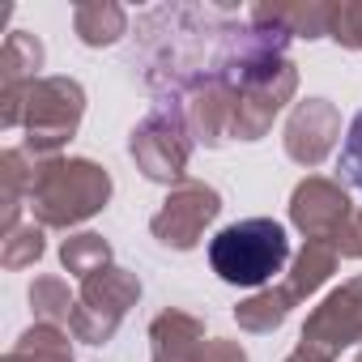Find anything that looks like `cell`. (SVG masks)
I'll list each match as a JSON object with an SVG mask.
<instances>
[{
    "label": "cell",
    "mask_w": 362,
    "mask_h": 362,
    "mask_svg": "<svg viewBox=\"0 0 362 362\" xmlns=\"http://www.w3.org/2000/svg\"><path fill=\"white\" fill-rule=\"evenodd\" d=\"M30 214L39 226H77L111 197V175L86 158H43L30 170Z\"/></svg>",
    "instance_id": "6da1fadb"
},
{
    "label": "cell",
    "mask_w": 362,
    "mask_h": 362,
    "mask_svg": "<svg viewBox=\"0 0 362 362\" xmlns=\"http://www.w3.org/2000/svg\"><path fill=\"white\" fill-rule=\"evenodd\" d=\"M86 115V90L73 77H39L9 111H0L5 128H26L22 153H35V162L56 158L64 141H73L77 124Z\"/></svg>",
    "instance_id": "7a4b0ae2"
},
{
    "label": "cell",
    "mask_w": 362,
    "mask_h": 362,
    "mask_svg": "<svg viewBox=\"0 0 362 362\" xmlns=\"http://www.w3.org/2000/svg\"><path fill=\"white\" fill-rule=\"evenodd\" d=\"M290 260L286 226L273 218H247L214 235L209 264L226 286H264L273 273H281Z\"/></svg>",
    "instance_id": "3957f363"
},
{
    "label": "cell",
    "mask_w": 362,
    "mask_h": 362,
    "mask_svg": "<svg viewBox=\"0 0 362 362\" xmlns=\"http://www.w3.org/2000/svg\"><path fill=\"white\" fill-rule=\"evenodd\" d=\"M128 153L136 170L153 184H184V170L192 158V128L188 111H179V103H158L128 141Z\"/></svg>",
    "instance_id": "277c9868"
},
{
    "label": "cell",
    "mask_w": 362,
    "mask_h": 362,
    "mask_svg": "<svg viewBox=\"0 0 362 362\" xmlns=\"http://www.w3.org/2000/svg\"><path fill=\"white\" fill-rule=\"evenodd\" d=\"M141 298V281L128 273V269H98L81 281V294H77V307H73V320H69V332L77 341H90V345H103L111 341V332L119 328V320L128 315V307Z\"/></svg>",
    "instance_id": "5b68a950"
},
{
    "label": "cell",
    "mask_w": 362,
    "mask_h": 362,
    "mask_svg": "<svg viewBox=\"0 0 362 362\" xmlns=\"http://www.w3.org/2000/svg\"><path fill=\"white\" fill-rule=\"evenodd\" d=\"M362 341V277L345 281L341 290H332L303 324V341L298 349L315 362H332L345 345Z\"/></svg>",
    "instance_id": "8992f818"
},
{
    "label": "cell",
    "mask_w": 362,
    "mask_h": 362,
    "mask_svg": "<svg viewBox=\"0 0 362 362\" xmlns=\"http://www.w3.org/2000/svg\"><path fill=\"white\" fill-rule=\"evenodd\" d=\"M222 214V197L197 179H184V184H175L170 197L162 201V209L149 218V230L162 247H175V252H188L201 243L205 226Z\"/></svg>",
    "instance_id": "52a82bcc"
},
{
    "label": "cell",
    "mask_w": 362,
    "mask_h": 362,
    "mask_svg": "<svg viewBox=\"0 0 362 362\" xmlns=\"http://www.w3.org/2000/svg\"><path fill=\"white\" fill-rule=\"evenodd\" d=\"M153 362H247L235 341H205V324L188 311H162L149 324Z\"/></svg>",
    "instance_id": "ba28073f"
},
{
    "label": "cell",
    "mask_w": 362,
    "mask_h": 362,
    "mask_svg": "<svg viewBox=\"0 0 362 362\" xmlns=\"http://www.w3.org/2000/svg\"><path fill=\"white\" fill-rule=\"evenodd\" d=\"M298 90V69L286 60L277 69H269L264 77L247 81L239 90V103H235V136L239 141H260L273 124V115L294 98Z\"/></svg>",
    "instance_id": "9c48e42d"
},
{
    "label": "cell",
    "mask_w": 362,
    "mask_h": 362,
    "mask_svg": "<svg viewBox=\"0 0 362 362\" xmlns=\"http://www.w3.org/2000/svg\"><path fill=\"white\" fill-rule=\"evenodd\" d=\"M349 214H354V205H349V197L341 192V184H332V179H320V175H311V179H303V184L294 188V197H290V222L307 235V239H337V230L349 222Z\"/></svg>",
    "instance_id": "30bf717a"
},
{
    "label": "cell",
    "mask_w": 362,
    "mask_h": 362,
    "mask_svg": "<svg viewBox=\"0 0 362 362\" xmlns=\"http://www.w3.org/2000/svg\"><path fill=\"white\" fill-rule=\"evenodd\" d=\"M341 136V115L328 98H307L286 119V153L298 166H320Z\"/></svg>",
    "instance_id": "8fae6325"
},
{
    "label": "cell",
    "mask_w": 362,
    "mask_h": 362,
    "mask_svg": "<svg viewBox=\"0 0 362 362\" xmlns=\"http://www.w3.org/2000/svg\"><path fill=\"white\" fill-rule=\"evenodd\" d=\"M43 69V43L26 30H13L5 39V52H0V111H9L35 81Z\"/></svg>",
    "instance_id": "7c38bea8"
},
{
    "label": "cell",
    "mask_w": 362,
    "mask_h": 362,
    "mask_svg": "<svg viewBox=\"0 0 362 362\" xmlns=\"http://www.w3.org/2000/svg\"><path fill=\"white\" fill-rule=\"evenodd\" d=\"M247 18L260 26H277L290 39H320L332 26V5H252Z\"/></svg>",
    "instance_id": "4fadbf2b"
},
{
    "label": "cell",
    "mask_w": 362,
    "mask_h": 362,
    "mask_svg": "<svg viewBox=\"0 0 362 362\" xmlns=\"http://www.w3.org/2000/svg\"><path fill=\"white\" fill-rule=\"evenodd\" d=\"M73 30L86 47H111L128 30V13L111 0H90V5L73 9Z\"/></svg>",
    "instance_id": "5bb4252c"
},
{
    "label": "cell",
    "mask_w": 362,
    "mask_h": 362,
    "mask_svg": "<svg viewBox=\"0 0 362 362\" xmlns=\"http://www.w3.org/2000/svg\"><path fill=\"white\" fill-rule=\"evenodd\" d=\"M332 273H337V247H332L328 239H307V247L298 252V260H294L286 286H290L294 298H311Z\"/></svg>",
    "instance_id": "9a60e30c"
},
{
    "label": "cell",
    "mask_w": 362,
    "mask_h": 362,
    "mask_svg": "<svg viewBox=\"0 0 362 362\" xmlns=\"http://www.w3.org/2000/svg\"><path fill=\"white\" fill-rule=\"evenodd\" d=\"M5 362H73V349H69V337L60 332V324H35L5 354Z\"/></svg>",
    "instance_id": "2e32d148"
},
{
    "label": "cell",
    "mask_w": 362,
    "mask_h": 362,
    "mask_svg": "<svg viewBox=\"0 0 362 362\" xmlns=\"http://www.w3.org/2000/svg\"><path fill=\"white\" fill-rule=\"evenodd\" d=\"M294 303H298V298L290 294V286H277V290H264V294L239 303V307H235V320H239V328H247V332H273V328L290 315Z\"/></svg>",
    "instance_id": "e0dca14e"
},
{
    "label": "cell",
    "mask_w": 362,
    "mask_h": 362,
    "mask_svg": "<svg viewBox=\"0 0 362 362\" xmlns=\"http://www.w3.org/2000/svg\"><path fill=\"white\" fill-rule=\"evenodd\" d=\"M60 260H64L69 273H77V277L86 281L90 273H98V269L111 264V247H107L103 235H73V239H64Z\"/></svg>",
    "instance_id": "ac0fdd59"
},
{
    "label": "cell",
    "mask_w": 362,
    "mask_h": 362,
    "mask_svg": "<svg viewBox=\"0 0 362 362\" xmlns=\"http://www.w3.org/2000/svg\"><path fill=\"white\" fill-rule=\"evenodd\" d=\"M30 303L43 315V324H69L73 320V307H77V298H69V286L60 277H39L30 286Z\"/></svg>",
    "instance_id": "d6986e66"
},
{
    "label": "cell",
    "mask_w": 362,
    "mask_h": 362,
    "mask_svg": "<svg viewBox=\"0 0 362 362\" xmlns=\"http://www.w3.org/2000/svg\"><path fill=\"white\" fill-rule=\"evenodd\" d=\"M39 256H43V230L39 226H26V230H9L5 235V252H0L5 269H26Z\"/></svg>",
    "instance_id": "ffe728a7"
},
{
    "label": "cell",
    "mask_w": 362,
    "mask_h": 362,
    "mask_svg": "<svg viewBox=\"0 0 362 362\" xmlns=\"http://www.w3.org/2000/svg\"><path fill=\"white\" fill-rule=\"evenodd\" d=\"M337 170H341V179H345L349 188L362 192V111H358V115L349 119V128H345V145H341Z\"/></svg>",
    "instance_id": "44dd1931"
},
{
    "label": "cell",
    "mask_w": 362,
    "mask_h": 362,
    "mask_svg": "<svg viewBox=\"0 0 362 362\" xmlns=\"http://www.w3.org/2000/svg\"><path fill=\"white\" fill-rule=\"evenodd\" d=\"M328 35L345 47H358L362 52V0L358 5H332V26Z\"/></svg>",
    "instance_id": "7402d4cb"
},
{
    "label": "cell",
    "mask_w": 362,
    "mask_h": 362,
    "mask_svg": "<svg viewBox=\"0 0 362 362\" xmlns=\"http://www.w3.org/2000/svg\"><path fill=\"white\" fill-rule=\"evenodd\" d=\"M332 247H337V256H358L362 260V214H349V222L337 230Z\"/></svg>",
    "instance_id": "603a6c76"
},
{
    "label": "cell",
    "mask_w": 362,
    "mask_h": 362,
    "mask_svg": "<svg viewBox=\"0 0 362 362\" xmlns=\"http://www.w3.org/2000/svg\"><path fill=\"white\" fill-rule=\"evenodd\" d=\"M286 362H315V358H307V354H303V349H294V354H290V358H286Z\"/></svg>",
    "instance_id": "cb8c5ba5"
},
{
    "label": "cell",
    "mask_w": 362,
    "mask_h": 362,
    "mask_svg": "<svg viewBox=\"0 0 362 362\" xmlns=\"http://www.w3.org/2000/svg\"><path fill=\"white\" fill-rule=\"evenodd\" d=\"M358 362H362V354H358Z\"/></svg>",
    "instance_id": "d4e9b609"
}]
</instances>
